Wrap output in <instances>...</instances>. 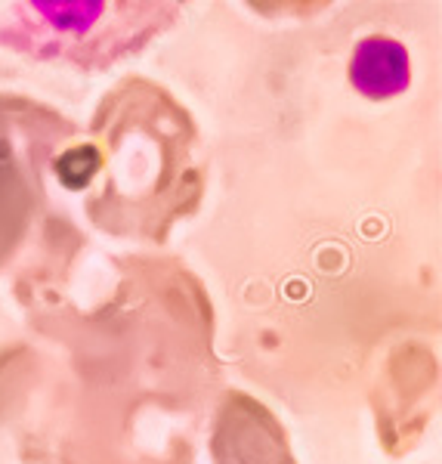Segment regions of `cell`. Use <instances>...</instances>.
I'll use <instances>...</instances> for the list:
<instances>
[{
	"label": "cell",
	"mask_w": 442,
	"mask_h": 464,
	"mask_svg": "<svg viewBox=\"0 0 442 464\" xmlns=\"http://www.w3.org/2000/svg\"><path fill=\"white\" fill-rule=\"evenodd\" d=\"M59 189L81 196L87 223L115 242L164 248L207 196L198 121L168 87L127 74L106 90L87 130L53 159Z\"/></svg>",
	"instance_id": "cell-1"
},
{
	"label": "cell",
	"mask_w": 442,
	"mask_h": 464,
	"mask_svg": "<svg viewBox=\"0 0 442 464\" xmlns=\"http://www.w3.org/2000/svg\"><path fill=\"white\" fill-rule=\"evenodd\" d=\"M183 13L186 4L177 0H28L0 10V47L41 65L102 74L146 53Z\"/></svg>",
	"instance_id": "cell-2"
},
{
	"label": "cell",
	"mask_w": 442,
	"mask_h": 464,
	"mask_svg": "<svg viewBox=\"0 0 442 464\" xmlns=\"http://www.w3.org/2000/svg\"><path fill=\"white\" fill-rule=\"evenodd\" d=\"M81 124L50 102L0 87V276L50 220V168Z\"/></svg>",
	"instance_id": "cell-3"
},
{
	"label": "cell",
	"mask_w": 442,
	"mask_h": 464,
	"mask_svg": "<svg viewBox=\"0 0 442 464\" xmlns=\"http://www.w3.org/2000/svg\"><path fill=\"white\" fill-rule=\"evenodd\" d=\"M214 464H297L288 430L273 409L245 391H223L207 428Z\"/></svg>",
	"instance_id": "cell-4"
},
{
	"label": "cell",
	"mask_w": 442,
	"mask_h": 464,
	"mask_svg": "<svg viewBox=\"0 0 442 464\" xmlns=\"http://www.w3.org/2000/svg\"><path fill=\"white\" fill-rule=\"evenodd\" d=\"M347 78L359 96L371 102H384L402 96L411 84L408 50L396 37L369 34L356 44L347 65Z\"/></svg>",
	"instance_id": "cell-5"
}]
</instances>
